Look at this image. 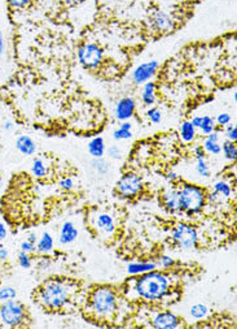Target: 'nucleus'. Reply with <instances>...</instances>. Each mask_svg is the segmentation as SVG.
Masks as SVG:
<instances>
[{
    "instance_id": "34",
    "label": "nucleus",
    "mask_w": 237,
    "mask_h": 329,
    "mask_svg": "<svg viewBox=\"0 0 237 329\" xmlns=\"http://www.w3.org/2000/svg\"><path fill=\"white\" fill-rule=\"evenodd\" d=\"M108 155H109V158H112V159L119 160L122 159V156H123V151H122L119 146H110L109 150H108Z\"/></svg>"
},
{
    "instance_id": "25",
    "label": "nucleus",
    "mask_w": 237,
    "mask_h": 329,
    "mask_svg": "<svg viewBox=\"0 0 237 329\" xmlns=\"http://www.w3.org/2000/svg\"><path fill=\"white\" fill-rule=\"evenodd\" d=\"M31 172H33V174H34L37 178H44V177L47 176V172H48V169H47V166H45V164L43 160L34 159V162H33V165H31Z\"/></svg>"
},
{
    "instance_id": "46",
    "label": "nucleus",
    "mask_w": 237,
    "mask_h": 329,
    "mask_svg": "<svg viewBox=\"0 0 237 329\" xmlns=\"http://www.w3.org/2000/svg\"><path fill=\"white\" fill-rule=\"evenodd\" d=\"M193 151H195V154H196V156H198V155H205V151H203L202 146H196V147H195V150H193Z\"/></svg>"
},
{
    "instance_id": "17",
    "label": "nucleus",
    "mask_w": 237,
    "mask_h": 329,
    "mask_svg": "<svg viewBox=\"0 0 237 329\" xmlns=\"http://www.w3.org/2000/svg\"><path fill=\"white\" fill-rule=\"evenodd\" d=\"M156 268H157V264L155 262H134V263H130L127 266V274L139 276V274L153 271Z\"/></svg>"
},
{
    "instance_id": "40",
    "label": "nucleus",
    "mask_w": 237,
    "mask_h": 329,
    "mask_svg": "<svg viewBox=\"0 0 237 329\" xmlns=\"http://www.w3.org/2000/svg\"><path fill=\"white\" fill-rule=\"evenodd\" d=\"M30 0H8V3L12 5V7L14 8H21V7H25L26 4L29 3Z\"/></svg>"
},
{
    "instance_id": "14",
    "label": "nucleus",
    "mask_w": 237,
    "mask_h": 329,
    "mask_svg": "<svg viewBox=\"0 0 237 329\" xmlns=\"http://www.w3.org/2000/svg\"><path fill=\"white\" fill-rule=\"evenodd\" d=\"M79 236V232L77 226L72 221H65L62 224L61 230H60V243L68 245V243L74 242Z\"/></svg>"
},
{
    "instance_id": "16",
    "label": "nucleus",
    "mask_w": 237,
    "mask_h": 329,
    "mask_svg": "<svg viewBox=\"0 0 237 329\" xmlns=\"http://www.w3.org/2000/svg\"><path fill=\"white\" fill-rule=\"evenodd\" d=\"M203 151L211 154V155H219L222 153V145L219 143V134L215 132L207 134L203 141Z\"/></svg>"
},
{
    "instance_id": "50",
    "label": "nucleus",
    "mask_w": 237,
    "mask_h": 329,
    "mask_svg": "<svg viewBox=\"0 0 237 329\" xmlns=\"http://www.w3.org/2000/svg\"><path fill=\"white\" fill-rule=\"evenodd\" d=\"M0 128H1V126H0Z\"/></svg>"
},
{
    "instance_id": "37",
    "label": "nucleus",
    "mask_w": 237,
    "mask_h": 329,
    "mask_svg": "<svg viewBox=\"0 0 237 329\" xmlns=\"http://www.w3.org/2000/svg\"><path fill=\"white\" fill-rule=\"evenodd\" d=\"M60 187L64 189V190H70V189L74 187V181H73V178H70V177H65V178H62V180L60 181Z\"/></svg>"
},
{
    "instance_id": "13",
    "label": "nucleus",
    "mask_w": 237,
    "mask_h": 329,
    "mask_svg": "<svg viewBox=\"0 0 237 329\" xmlns=\"http://www.w3.org/2000/svg\"><path fill=\"white\" fill-rule=\"evenodd\" d=\"M95 228L99 233H103L105 236H112L116 230V222H114L113 216L105 212H100L93 219Z\"/></svg>"
},
{
    "instance_id": "29",
    "label": "nucleus",
    "mask_w": 237,
    "mask_h": 329,
    "mask_svg": "<svg viewBox=\"0 0 237 329\" xmlns=\"http://www.w3.org/2000/svg\"><path fill=\"white\" fill-rule=\"evenodd\" d=\"M92 166L95 168L97 173L101 174V176L109 172V163L105 159H103V158H95V160L92 162Z\"/></svg>"
},
{
    "instance_id": "20",
    "label": "nucleus",
    "mask_w": 237,
    "mask_h": 329,
    "mask_svg": "<svg viewBox=\"0 0 237 329\" xmlns=\"http://www.w3.org/2000/svg\"><path fill=\"white\" fill-rule=\"evenodd\" d=\"M88 153L93 158H103L105 154V142L101 137H95L88 143Z\"/></svg>"
},
{
    "instance_id": "4",
    "label": "nucleus",
    "mask_w": 237,
    "mask_h": 329,
    "mask_svg": "<svg viewBox=\"0 0 237 329\" xmlns=\"http://www.w3.org/2000/svg\"><path fill=\"white\" fill-rule=\"evenodd\" d=\"M179 198L182 212L195 215L201 212L206 203V193L202 187L193 184H182L179 186Z\"/></svg>"
},
{
    "instance_id": "44",
    "label": "nucleus",
    "mask_w": 237,
    "mask_h": 329,
    "mask_svg": "<svg viewBox=\"0 0 237 329\" xmlns=\"http://www.w3.org/2000/svg\"><path fill=\"white\" fill-rule=\"evenodd\" d=\"M26 239L33 243H37V241H38V236H37V233H29V236Z\"/></svg>"
},
{
    "instance_id": "1",
    "label": "nucleus",
    "mask_w": 237,
    "mask_h": 329,
    "mask_svg": "<svg viewBox=\"0 0 237 329\" xmlns=\"http://www.w3.org/2000/svg\"><path fill=\"white\" fill-rule=\"evenodd\" d=\"M139 276L140 277L135 282V291L141 299L156 302L161 301L168 294L170 280L165 274L153 270Z\"/></svg>"
},
{
    "instance_id": "35",
    "label": "nucleus",
    "mask_w": 237,
    "mask_h": 329,
    "mask_svg": "<svg viewBox=\"0 0 237 329\" xmlns=\"http://www.w3.org/2000/svg\"><path fill=\"white\" fill-rule=\"evenodd\" d=\"M174 263H175V260L172 259L170 255H162L161 258H159V267L162 268H170L174 266Z\"/></svg>"
},
{
    "instance_id": "11",
    "label": "nucleus",
    "mask_w": 237,
    "mask_h": 329,
    "mask_svg": "<svg viewBox=\"0 0 237 329\" xmlns=\"http://www.w3.org/2000/svg\"><path fill=\"white\" fill-rule=\"evenodd\" d=\"M162 205H163V207H165L168 212H171V214L182 212L178 186L170 187V189H167V190L163 193V195H162Z\"/></svg>"
},
{
    "instance_id": "26",
    "label": "nucleus",
    "mask_w": 237,
    "mask_h": 329,
    "mask_svg": "<svg viewBox=\"0 0 237 329\" xmlns=\"http://www.w3.org/2000/svg\"><path fill=\"white\" fill-rule=\"evenodd\" d=\"M189 314L192 318L197 320L205 319L207 315H209V309H207L206 305H202V303H197V305L192 306L191 310H189Z\"/></svg>"
},
{
    "instance_id": "45",
    "label": "nucleus",
    "mask_w": 237,
    "mask_h": 329,
    "mask_svg": "<svg viewBox=\"0 0 237 329\" xmlns=\"http://www.w3.org/2000/svg\"><path fill=\"white\" fill-rule=\"evenodd\" d=\"M119 128L124 129V130H131V129H132V125H131V122L128 121H123L119 125Z\"/></svg>"
},
{
    "instance_id": "42",
    "label": "nucleus",
    "mask_w": 237,
    "mask_h": 329,
    "mask_svg": "<svg viewBox=\"0 0 237 329\" xmlns=\"http://www.w3.org/2000/svg\"><path fill=\"white\" fill-rule=\"evenodd\" d=\"M8 255H9V253H8L7 247L0 246V263H1V262H4V260H7Z\"/></svg>"
},
{
    "instance_id": "48",
    "label": "nucleus",
    "mask_w": 237,
    "mask_h": 329,
    "mask_svg": "<svg viewBox=\"0 0 237 329\" xmlns=\"http://www.w3.org/2000/svg\"><path fill=\"white\" fill-rule=\"evenodd\" d=\"M4 130H10V129H13V122L12 121H7L5 124L3 125Z\"/></svg>"
},
{
    "instance_id": "21",
    "label": "nucleus",
    "mask_w": 237,
    "mask_h": 329,
    "mask_svg": "<svg viewBox=\"0 0 237 329\" xmlns=\"http://www.w3.org/2000/svg\"><path fill=\"white\" fill-rule=\"evenodd\" d=\"M180 137L186 143H191L196 138V128L191 121H184L180 126Z\"/></svg>"
},
{
    "instance_id": "19",
    "label": "nucleus",
    "mask_w": 237,
    "mask_h": 329,
    "mask_svg": "<svg viewBox=\"0 0 237 329\" xmlns=\"http://www.w3.org/2000/svg\"><path fill=\"white\" fill-rule=\"evenodd\" d=\"M53 246H55L53 237L49 233L44 232L41 234L40 238H38V241H37V253L41 254V255H47L53 250Z\"/></svg>"
},
{
    "instance_id": "27",
    "label": "nucleus",
    "mask_w": 237,
    "mask_h": 329,
    "mask_svg": "<svg viewBox=\"0 0 237 329\" xmlns=\"http://www.w3.org/2000/svg\"><path fill=\"white\" fill-rule=\"evenodd\" d=\"M222 151H223L224 156H226V159L230 160V162H235L236 160V156H237V149H236V145H235V142H232V141H226V142H223V145H222Z\"/></svg>"
},
{
    "instance_id": "7",
    "label": "nucleus",
    "mask_w": 237,
    "mask_h": 329,
    "mask_svg": "<svg viewBox=\"0 0 237 329\" xmlns=\"http://www.w3.org/2000/svg\"><path fill=\"white\" fill-rule=\"evenodd\" d=\"M143 189V180L138 173L127 172L117 182V191L122 197L132 198L138 195Z\"/></svg>"
},
{
    "instance_id": "47",
    "label": "nucleus",
    "mask_w": 237,
    "mask_h": 329,
    "mask_svg": "<svg viewBox=\"0 0 237 329\" xmlns=\"http://www.w3.org/2000/svg\"><path fill=\"white\" fill-rule=\"evenodd\" d=\"M167 180L168 181H176V180H178V174H176L175 172H168Z\"/></svg>"
},
{
    "instance_id": "15",
    "label": "nucleus",
    "mask_w": 237,
    "mask_h": 329,
    "mask_svg": "<svg viewBox=\"0 0 237 329\" xmlns=\"http://www.w3.org/2000/svg\"><path fill=\"white\" fill-rule=\"evenodd\" d=\"M16 149L20 151L22 155H34L37 151V145L29 135H20L16 139Z\"/></svg>"
},
{
    "instance_id": "39",
    "label": "nucleus",
    "mask_w": 237,
    "mask_h": 329,
    "mask_svg": "<svg viewBox=\"0 0 237 329\" xmlns=\"http://www.w3.org/2000/svg\"><path fill=\"white\" fill-rule=\"evenodd\" d=\"M217 122L219 125H222V126H226V125H228L231 122V116L228 113H220V114H218Z\"/></svg>"
},
{
    "instance_id": "38",
    "label": "nucleus",
    "mask_w": 237,
    "mask_h": 329,
    "mask_svg": "<svg viewBox=\"0 0 237 329\" xmlns=\"http://www.w3.org/2000/svg\"><path fill=\"white\" fill-rule=\"evenodd\" d=\"M227 138L228 141H232V142L237 139V128L235 125H230L227 128Z\"/></svg>"
},
{
    "instance_id": "2",
    "label": "nucleus",
    "mask_w": 237,
    "mask_h": 329,
    "mask_svg": "<svg viewBox=\"0 0 237 329\" xmlns=\"http://www.w3.org/2000/svg\"><path fill=\"white\" fill-rule=\"evenodd\" d=\"M39 301L45 309L60 310L69 301V288L64 281H47L39 290Z\"/></svg>"
},
{
    "instance_id": "33",
    "label": "nucleus",
    "mask_w": 237,
    "mask_h": 329,
    "mask_svg": "<svg viewBox=\"0 0 237 329\" xmlns=\"http://www.w3.org/2000/svg\"><path fill=\"white\" fill-rule=\"evenodd\" d=\"M132 137V133L131 130H124V129L118 128L117 130H114L113 133V138L116 141H123V139H130Z\"/></svg>"
},
{
    "instance_id": "18",
    "label": "nucleus",
    "mask_w": 237,
    "mask_h": 329,
    "mask_svg": "<svg viewBox=\"0 0 237 329\" xmlns=\"http://www.w3.org/2000/svg\"><path fill=\"white\" fill-rule=\"evenodd\" d=\"M153 25L159 31H170L174 28L171 17L167 13H165V12H157L153 16Z\"/></svg>"
},
{
    "instance_id": "9",
    "label": "nucleus",
    "mask_w": 237,
    "mask_h": 329,
    "mask_svg": "<svg viewBox=\"0 0 237 329\" xmlns=\"http://www.w3.org/2000/svg\"><path fill=\"white\" fill-rule=\"evenodd\" d=\"M152 327L156 329H176L182 327V320L171 311L157 312L152 320Z\"/></svg>"
},
{
    "instance_id": "49",
    "label": "nucleus",
    "mask_w": 237,
    "mask_h": 329,
    "mask_svg": "<svg viewBox=\"0 0 237 329\" xmlns=\"http://www.w3.org/2000/svg\"><path fill=\"white\" fill-rule=\"evenodd\" d=\"M65 1L68 4H77L78 1H80V0H65Z\"/></svg>"
},
{
    "instance_id": "30",
    "label": "nucleus",
    "mask_w": 237,
    "mask_h": 329,
    "mask_svg": "<svg viewBox=\"0 0 237 329\" xmlns=\"http://www.w3.org/2000/svg\"><path fill=\"white\" fill-rule=\"evenodd\" d=\"M16 295H17V291H16L14 288H12V286L0 288V303H3V302L5 301H10V299H14Z\"/></svg>"
},
{
    "instance_id": "28",
    "label": "nucleus",
    "mask_w": 237,
    "mask_h": 329,
    "mask_svg": "<svg viewBox=\"0 0 237 329\" xmlns=\"http://www.w3.org/2000/svg\"><path fill=\"white\" fill-rule=\"evenodd\" d=\"M213 189H214V191H217L220 197L230 198L231 194H232V187L230 186V184H227V182L223 180L217 181V182L214 184Z\"/></svg>"
},
{
    "instance_id": "6",
    "label": "nucleus",
    "mask_w": 237,
    "mask_h": 329,
    "mask_svg": "<svg viewBox=\"0 0 237 329\" xmlns=\"http://www.w3.org/2000/svg\"><path fill=\"white\" fill-rule=\"evenodd\" d=\"M171 238L178 249L187 250V251L196 249L197 242H198L196 228L186 222H180L172 229Z\"/></svg>"
},
{
    "instance_id": "10",
    "label": "nucleus",
    "mask_w": 237,
    "mask_h": 329,
    "mask_svg": "<svg viewBox=\"0 0 237 329\" xmlns=\"http://www.w3.org/2000/svg\"><path fill=\"white\" fill-rule=\"evenodd\" d=\"M157 69L158 62L156 61V60L144 62V64L139 65L138 68L134 70V73H132V80H134V82L136 83V85H143V83L148 82L152 77L155 76Z\"/></svg>"
},
{
    "instance_id": "31",
    "label": "nucleus",
    "mask_w": 237,
    "mask_h": 329,
    "mask_svg": "<svg viewBox=\"0 0 237 329\" xmlns=\"http://www.w3.org/2000/svg\"><path fill=\"white\" fill-rule=\"evenodd\" d=\"M18 264L21 268L24 270H29L31 267V258L28 253H25L21 250V253L18 254Z\"/></svg>"
},
{
    "instance_id": "3",
    "label": "nucleus",
    "mask_w": 237,
    "mask_h": 329,
    "mask_svg": "<svg viewBox=\"0 0 237 329\" xmlns=\"http://www.w3.org/2000/svg\"><path fill=\"white\" fill-rule=\"evenodd\" d=\"M89 303L95 315L101 319H109L117 310V295L113 289L108 286H100L92 291Z\"/></svg>"
},
{
    "instance_id": "41",
    "label": "nucleus",
    "mask_w": 237,
    "mask_h": 329,
    "mask_svg": "<svg viewBox=\"0 0 237 329\" xmlns=\"http://www.w3.org/2000/svg\"><path fill=\"white\" fill-rule=\"evenodd\" d=\"M7 236H8L7 226L4 225L3 222L0 221V242H3L4 239L7 238Z\"/></svg>"
},
{
    "instance_id": "5",
    "label": "nucleus",
    "mask_w": 237,
    "mask_h": 329,
    "mask_svg": "<svg viewBox=\"0 0 237 329\" xmlns=\"http://www.w3.org/2000/svg\"><path fill=\"white\" fill-rule=\"evenodd\" d=\"M28 315V310L24 303L16 299H10L0 303V323L1 326L9 327H20L24 324Z\"/></svg>"
},
{
    "instance_id": "22",
    "label": "nucleus",
    "mask_w": 237,
    "mask_h": 329,
    "mask_svg": "<svg viewBox=\"0 0 237 329\" xmlns=\"http://www.w3.org/2000/svg\"><path fill=\"white\" fill-rule=\"evenodd\" d=\"M141 99L147 106H152L156 102V93H155V83L153 82H145L143 87V94H141Z\"/></svg>"
},
{
    "instance_id": "12",
    "label": "nucleus",
    "mask_w": 237,
    "mask_h": 329,
    "mask_svg": "<svg viewBox=\"0 0 237 329\" xmlns=\"http://www.w3.org/2000/svg\"><path fill=\"white\" fill-rule=\"evenodd\" d=\"M135 107H136V106H135V101L132 98H122L117 103V106H116V111H114L117 120H119V121H127V120H130V118L134 116Z\"/></svg>"
},
{
    "instance_id": "24",
    "label": "nucleus",
    "mask_w": 237,
    "mask_h": 329,
    "mask_svg": "<svg viewBox=\"0 0 237 329\" xmlns=\"http://www.w3.org/2000/svg\"><path fill=\"white\" fill-rule=\"evenodd\" d=\"M199 130L205 135L210 134L215 130V120L211 116H201V124H199Z\"/></svg>"
},
{
    "instance_id": "8",
    "label": "nucleus",
    "mask_w": 237,
    "mask_h": 329,
    "mask_svg": "<svg viewBox=\"0 0 237 329\" xmlns=\"http://www.w3.org/2000/svg\"><path fill=\"white\" fill-rule=\"evenodd\" d=\"M103 50L100 49L97 45H95V43H86L78 51L79 62L86 66V68H89V69L97 68L101 64V61H103Z\"/></svg>"
},
{
    "instance_id": "36",
    "label": "nucleus",
    "mask_w": 237,
    "mask_h": 329,
    "mask_svg": "<svg viewBox=\"0 0 237 329\" xmlns=\"http://www.w3.org/2000/svg\"><path fill=\"white\" fill-rule=\"evenodd\" d=\"M21 250L28 254L35 253V251H37V243H33L26 239V241H24V242L21 243Z\"/></svg>"
},
{
    "instance_id": "43",
    "label": "nucleus",
    "mask_w": 237,
    "mask_h": 329,
    "mask_svg": "<svg viewBox=\"0 0 237 329\" xmlns=\"http://www.w3.org/2000/svg\"><path fill=\"white\" fill-rule=\"evenodd\" d=\"M4 47H5V45H4L3 31H1V28H0V56L3 55V52H4Z\"/></svg>"
},
{
    "instance_id": "32",
    "label": "nucleus",
    "mask_w": 237,
    "mask_h": 329,
    "mask_svg": "<svg viewBox=\"0 0 237 329\" xmlns=\"http://www.w3.org/2000/svg\"><path fill=\"white\" fill-rule=\"evenodd\" d=\"M147 116H148V118L151 120V122H153V124H158V122L161 121V118H162L161 111L156 107H152L151 110L147 112Z\"/></svg>"
},
{
    "instance_id": "23",
    "label": "nucleus",
    "mask_w": 237,
    "mask_h": 329,
    "mask_svg": "<svg viewBox=\"0 0 237 329\" xmlns=\"http://www.w3.org/2000/svg\"><path fill=\"white\" fill-rule=\"evenodd\" d=\"M197 159V165H196V172L198 176L203 177V178H209L211 176L210 168L207 165L206 160H205V155H198L196 156Z\"/></svg>"
}]
</instances>
